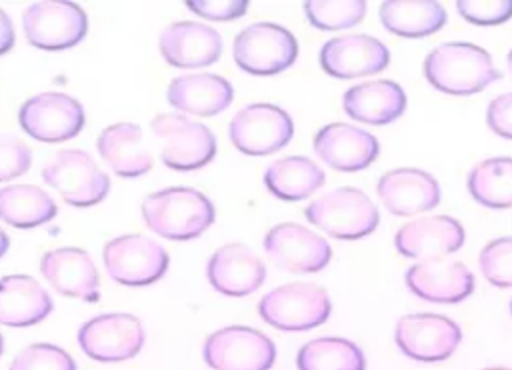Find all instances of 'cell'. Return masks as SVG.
Segmentation results:
<instances>
[{
    "instance_id": "obj_12",
    "label": "cell",
    "mask_w": 512,
    "mask_h": 370,
    "mask_svg": "<svg viewBox=\"0 0 512 370\" xmlns=\"http://www.w3.org/2000/svg\"><path fill=\"white\" fill-rule=\"evenodd\" d=\"M86 122L82 104L64 92H40L18 108L20 128L38 142H64L74 138Z\"/></svg>"
},
{
    "instance_id": "obj_6",
    "label": "cell",
    "mask_w": 512,
    "mask_h": 370,
    "mask_svg": "<svg viewBox=\"0 0 512 370\" xmlns=\"http://www.w3.org/2000/svg\"><path fill=\"white\" fill-rule=\"evenodd\" d=\"M42 180L62 200L76 208L100 204L110 192V178L94 158L80 148H64L50 156L42 168Z\"/></svg>"
},
{
    "instance_id": "obj_28",
    "label": "cell",
    "mask_w": 512,
    "mask_h": 370,
    "mask_svg": "<svg viewBox=\"0 0 512 370\" xmlns=\"http://www.w3.org/2000/svg\"><path fill=\"white\" fill-rule=\"evenodd\" d=\"M262 180L272 196L296 202L312 196L324 184L326 174L308 156H284L268 164Z\"/></svg>"
},
{
    "instance_id": "obj_4",
    "label": "cell",
    "mask_w": 512,
    "mask_h": 370,
    "mask_svg": "<svg viewBox=\"0 0 512 370\" xmlns=\"http://www.w3.org/2000/svg\"><path fill=\"white\" fill-rule=\"evenodd\" d=\"M328 292L312 282H290L266 292L258 302L260 318L282 332H302L328 320Z\"/></svg>"
},
{
    "instance_id": "obj_24",
    "label": "cell",
    "mask_w": 512,
    "mask_h": 370,
    "mask_svg": "<svg viewBox=\"0 0 512 370\" xmlns=\"http://www.w3.org/2000/svg\"><path fill=\"white\" fill-rule=\"evenodd\" d=\"M166 100L180 114L214 116L232 104L234 86L212 72L182 74L168 84Z\"/></svg>"
},
{
    "instance_id": "obj_5",
    "label": "cell",
    "mask_w": 512,
    "mask_h": 370,
    "mask_svg": "<svg viewBox=\"0 0 512 370\" xmlns=\"http://www.w3.org/2000/svg\"><path fill=\"white\" fill-rule=\"evenodd\" d=\"M152 132L162 142L160 160L164 166L190 172L210 164L216 156V136L206 124L190 120L180 112L156 114L150 122Z\"/></svg>"
},
{
    "instance_id": "obj_40",
    "label": "cell",
    "mask_w": 512,
    "mask_h": 370,
    "mask_svg": "<svg viewBox=\"0 0 512 370\" xmlns=\"http://www.w3.org/2000/svg\"><path fill=\"white\" fill-rule=\"evenodd\" d=\"M14 40H16V34H14L12 20H10V16L0 8V56L6 54L8 50H12Z\"/></svg>"
},
{
    "instance_id": "obj_23",
    "label": "cell",
    "mask_w": 512,
    "mask_h": 370,
    "mask_svg": "<svg viewBox=\"0 0 512 370\" xmlns=\"http://www.w3.org/2000/svg\"><path fill=\"white\" fill-rule=\"evenodd\" d=\"M376 192L384 208L396 216L432 210L440 202L436 178L420 168H394L378 178Z\"/></svg>"
},
{
    "instance_id": "obj_14",
    "label": "cell",
    "mask_w": 512,
    "mask_h": 370,
    "mask_svg": "<svg viewBox=\"0 0 512 370\" xmlns=\"http://www.w3.org/2000/svg\"><path fill=\"white\" fill-rule=\"evenodd\" d=\"M394 340L402 354L418 362H440L462 342L460 326L442 314H406L398 318Z\"/></svg>"
},
{
    "instance_id": "obj_10",
    "label": "cell",
    "mask_w": 512,
    "mask_h": 370,
    "mask_svg": "<svg viewBox=\"0 0 512 370\" xmlns=\"http://www.w3.org/2000/svg\"><path fill=\"white\" fill-rule=\"evenodd\" d=\"M294 136L292 116L270 102H254L240 108L230 124L232 146L246 156H268L284 148Z\"/></svg>"
},
{
    "instance_id": "obj_31",
    "label": "cell",
    "mask_w": 512,
    "mask_h": 370,
    "mask_svg": "<svg viewBox=\"0 0 512 370\" xmlns=\"http://www.w3.org/2000/svg\"><path fill=\"white\" fill-rule=\"evenodd\" d=\"M298 370H366V358L358 344L340 336L308 340L296 354Z\"/></svg>"
},
{
    "instance_id": "obj_1",
    "label": "cell",
    "mask_w": 512,
    "mask_h": 370,
    "mask_svg": "<svg viewBox=\"0 0 512 370\" xmlns=\"http://www.w3.org/2000/svg\"><path fill=\"white\" fill-rule=\"evenodd\" d=\"M144 224L168 240H192L206 232L216 220L212 200L190 186H170L142 200Z\"/></svg>"
},
{
    "instance_id": "obj_36",
    "label": "cell",
    "mask_w": 512,
    "mask_h": 370,
    "mask_svg": "<svg viewBox=\"0 0 512 370\" xmlns=\"http://www.w3.org/2000/svg\"><path fill=\"white\" fill-rule=\"evenodd\" d=\"M458 14L476 26H496L512 18V0H458Z\"/></svg>"
},
{
    "instance_id": "obj_13",
    "label": "cell",
    "mask_w": 512,
    "mask_h": 370,
    "mask_svg": "<svg viewBox=\"0 0 512 370\" xmlns=\"http://www.w3.org/2000/svg\"><path fill=\"white\" fill-rule=\"evenodd\" d=\"M142 322L126 312L98 314L78 328L82 352L98 362H122L134 358L144 346Z\"/></svg>"
},
{
    "instance_id": "obj_39",
    "label": "cell",
    "mask_w": 512,
    "mask_h": 370,
    "mask_svg": "<svg viewBox=\"0 0 512 370\" xmlns=\"http://www.w3.org/2000/svg\"><path fill=\"white\" fill-rule=\"evenodd\" d=\"M486 124L494 134L512 140V92H504L488 102Z\"/></svg>"
},
{
    "instance_id": "obj_27",
    "label": "cell",
    "mask_w": 512,
    "mask_h": 370,
    "mask_svg": "<svg viewBox=\"0 0 512 370\" xmlns=\"http://www.w3.org/2000/svg\"><path fill=\"white\" fill-rule=\"evenodd\" d=\"M52 312V298L28 274L0 278V324L22 328L42 322Z\"/></svg>"
},
{
    "instance_id": "obj_29",
    "label": "cell",
    "mask_w": 512,
    "mask_h": 370,
    "mask_svg": "<svg viewBox=\"0 0 512 370\" xmlns=\"http://www.w3.org/2000/svg\"><path fill=\"white\" fill-rule=\"evenodd\" d=\"M384 28L402 38H422L438 32L448 14L432 0H384L378 10Z\"/></svg>"
},
{
    "instance_id": "obj_45",
    "label": "cell",
    "mask_w": 512,
    "mask_h": 370,
    "mask_svg": "<svg viewBox=\"0 0 512 370\" xmlns=\"http://www.w3.org/2000/svg\"><path fill=\"white\" fill-rule=\"evenodd\" d=\"M510 312H512V300H510Z\"/></svg>"
},
{
    "instance_id": "obj_22",
    "label": "cell",
    "mask_w": 512,
    "mask_h": 370,
    "mask_svg": "<svg viewBox=\"0 0 512 370\" xmlns=\"http://www.w3.org/2000/svg\"><path fill=\"white\" fill-rule=\"evenodd\" d=\"M162 58L176 68L214 64L222 54V36L216 28L192 20L168 24L158 38Z\"/></svg>"
},
{
    "instance_id": "obj_15",
    "label": "cell",
    "mask_w": 512,
    "mask_h": 370,
    "mask_svg": "<svg viewBox=\"0 0 512 370\" xmlns=\"http://www.w3.org/2000/svg\"><path fill=\"white\" fill-rule=\"evenodd\" d=\"M262 244L268 258L286 272H318L326 268L332 258L328 240L296 222H280L272 226Z\"/></svg>"
},
{
    "instance_id": "obj_37",
    "label": "cell",
    "mask_w": 512,
    "mask_h": 370,
    "mask_svg": "<svg viewBox=\"0 0 512 370\" xmlns=\"http://www.w3.org/2000/svg\"><path fill=\"white\" fill-rule=\"evenodd\" d=\"M32 164V152L24 140L8 134H0V182L12 180L28 172Z\"/></svg>"
},
{
    "instance_id": "obj_35",
    "label": "cell",
    "mask_w": 512,
    "mask_h": 370,
    "mask_svg": "<svg viewBox=\"0 0 512 370\" xmlns=\"http://www.w3.org/2000/svg\"><path fill=\"white\" fill-rule=\"evenodd\" d=\"M482 276L498 288L512 286V236L490 240L478 256Z\"/></svg>"
},
{
    "instance_id": "obj_20",
    "label": "cell",
    "mask_w": 512,
    "mask_h": 370,
    "mask_svg": "<svg viewBox=\"0 0 512 370\" xmlns=\"http://www.w3.org/2000/svg\"><path fill=\"white\" fill-rule=\"evenodd\" d=\"M206 278L224 296H248L266 280L262 258L246 244H224L208 258Z\"/></svg>"
},
{
    "instance_id": "obj_41",
    "label": "cell",
    "mask_w": 512,
    "mask_h": 370,
    "mask_svg": "<svg viewBox=\"0 0 512 370\" xmlns=\"http://www.w3.org/2000/svg\"><path fill=\"white\" fill-rule=\"evenodd\" d=\"M8 248H10V238H8V234L0 228V258L8 252Z\"/></svg>"
},
{
    "instance_id": "obj_17",
    "label": "cell",
    "mask_w": 512,
    "mask_h": 370,
    "mask_svg": "<svg viewBox=\"0 0 512 370\" xmlns=\"http://www.w3.org/2000/svg\"><path fill=\"white\" fill-rule=\"evenodd\" d=\"M464 242V226L448 214L410 220L404 226H400L394 234L396 250L402 256L414 258L418 262L430 258H446V254L460 250Z\"/></svg>"
},
{
    "instance_id": "obj_21",
    "label": "cell",
    "mask_w": 512,
    "mask_h": 370,
    "mask_svg": "<svg viewBox=\"0 0 512 370\" xmlns=\"http://www.w3.org/2000/svg\"><path fill=\"white\" fill-rule=\"evenodd\" d=\"M40 274L62 296L84 302L100 300V278L90 254L76 246L48 250L40 258Z\"/></svg>"
},
{
    "instance_id": "obj_38",
    "label": "cell",
    "mask_w": 512,
    "mask_h": 370,
    "mask_svg": "<svg viewBox=\"0 0 512 370\" xmlns=\"http://www.w3.org/2000/svg\"><path fill=\"white\" fill-rule=\"evenodd\" d=\"M186 8L200 18L226 22L242 18L248 10L246 0H188Z\"/></svg>"
},
{
    "instance_id": "obj_44",
    "label": "cell",
    "mask_w": 512,
    "mask_h": 370,
    "mask_svg": "<svg viewBox=\"0 0 512 370\" xmlns=\"http://www.w3.org/2000/svg\"><path fill=\"white\" fill-rule=\"evenodd\" d=\"M2 352H4V338H2V334H0V356H2Z\"/></svg>"
},
{
    "instance_id": "obj_7",
    "label": "cell",
    "mask_w": 512,
    "mask_h": 370,
    "mask_svg": "<svg viewBox=\"0 0 512 370\" xmlns=\"http://www.w3.org/2000/svg\"><path fill=\"white\" fill-rule=\"evenodd\" d=\"M232 56L240 70L252 76H272L296 62L298 40L280 24L254 22L236 34Z\"/></svg>"
},
{
    "instance_id": "obj_8",
    "label": "cell",
    "mask_w": 512,
    "mask_h": 370,
    "mask_svg": "<svg viewBox=\"0 0 512 370\" xmlns=\"http://www.w3.org/2000/svg\"><path fill=\"white\" fill-rule=\"evenodd\" d=\"M108 276L122 286H150L170 266L168 252L144 234H122L110 238L102 248Z\"/></svg>"
},
{
    "instance_id": "obj_43",
    "label": "cell",
    "mask_w": 512,
    "mask_h": 370,
    "mask_svg": "<svg viewBox=\"0 0 512 370\" xmlns=\"http://www.w3.org/2000/svg\"><path fill=\"white\" fill-rule=\"evenodd\" d=\"M484 370H512V368H506V366H490V368H484Z\"/></svg>"
},
{
    "instance_id": "obj_2",
    "label": "cell",
    "mask_w": 512,
    "mask_h": 370,
    "mask_svg": "<svg viewBox=\"0 0 512 370\" xmlns=\"http://www.w3.org/2000/svg\"><path fill=\"white\" fill-rule=\"evenodd\" d=\"M424 78L450 96H470L500 78L490 54L472 42H444L422 64Z\"/></svg>"
},
{
    "instance_id": "obj_42",
    "label": "cell",
    "mask_w": 512,
    "mask_h": 370,
    "mask_svg": "<svg viewBox=\"0 0 512 370\" xmlns=\"http://www.w3.org/2000/svg\"><path fill=\"white\" fill-rule=\"evenodd\" d=\"M506 62H508V72H510V76H512V48H510V52H508Z\"/></svg>"
},
{
    "instance_id": "obj_19",
    "label": "cell",
    "mask_w": 512,
    "mask_h": 370,
    "mask_svg": "<svg viewBox=\"0 0 512 370\" xmlns=\"http://www.w3.org/2000/svg\"><path fill=\"white\" fill-rule=\"evenodd\" d=\"M404 280L414 296L436 304H456L474 292L468 266L448 258L420 260L408 268Z\"/></svg>"
},
{
    "instance_id": "obj_34",
    "label": "cell",
    "mask_w": 512,
    "mask_h": 370,
    "mask_svg": "<svg viewBox=\"0 0 512 370\" xmlns=\"http://www.w3.org/2000/svg\"><path fill=\"white\" fill-rule=\"evenodd\" d=\"M8 370H76V362L56 344L34 342L12 358Z\"/></svg>"
},
{
    "instance_id": "obj_18",
    "label": "cell",
    "mask_w": 512,
    "mask_h": 370,
    "mask_svg": "<svg viewBox=\"0 0 512 370\" xmlns=\"http://www.w3.org/2000/svg\"><path fill=\"white\" fill-rule=\"evenodd\" d=\"M316 156L340 172H358L368 168L380 152L374 134L354 124L330 122L322 126L312 140Z\"/></svg>"
},
{
    "instance_id": "obj_30",
    "label": "cell",
    "mask_w": 512,
    "mask_h": 370,
    "mask_svg": "<svg viewBox=\"0 0 512 370\" xmlns=\"http://www.w3.org/2000/svg\"><path fill=\"white\" fill-rule=\"evenodd\" d=\"M58 214L54 198L34 184H12L0 188V220L14 228H36Z\"/></svg>"
},
{
    "instance_id": "obj_3",
    "label": "cell",
    "mask_w": 512,
    "mask_h": 370,
    "mask_svg": "<svg viewBox=\"0 0 512 370\" xmlns=\"http://www.w3.org/2000/svg\"><path fill=\"white\" fill-rule=\"evenodd\" d=\"M310 224L338 240H358L372 234L380 212L366 192L352 186L334 188L304 208Z\"/></svg>"
},
{
    "instance_id": "obj_16",
    "label": "cell",
    "mask_w": 512,
    "mask_h": 370,
    "mask_svg": "<svg viewBox=\"0 0 512 370\" xmlns=\"http://www.w3.org/2000/svg\"><path fill=\"white\" fill-rule=\"evenodd\" d=\"M318 60L328 76L348 80L382 72L390 64V52L374 36L344 34L326 40Z\"/></svg>"
},
{
    "instance_id": "obj_25",
    "label": "cell",
    "mask_w": 512,
    "mask_h": 370,
    "mask_svg": "<svg viewBox=\"0 0 512 370\" xmlns=\"http://www.w3.org/2000/svg\"><path fill=\"white\" fill-rule=\"evenodd\" d=\"M342 108L356 122L384 126L400 118L406 110V92L394 80H368L344 92Z\"/></svg>"
},
{
    "instance_id": "obj_11",
    "label": "cell",
    "mask_w": 512,
    "mask_h": 370,
    "mask_svg": "<svg viewBox=\"0 0 512 370\" xmlns=\"http://www.w3.org/2000/svg\"><path fill=\"white\" fill-rule=\"evenodd\" d=\"M204 362L212 370H270L276 360L274 342L250 326H224L202 346Z\"/></svg>"
},
{
    "instance_id": "obj_32",
    "label": "cell",
    "mask_w": 512,
    "mask_h": 370,
    "mask_svg": "<svg viewBox=\"0 0 512 370\" xmlns=\"http://www.w3.org/2000/svg\"><path fill=\"white\" fill-rule=\"evenodd\" d=\"M470 196L494 210L512 206V158L494 156L478 162L468 174Z\"/></svg>"
},
{
    "instance_id": "obj_26",
    "label": "cell",
    "mask_w": 512,
    "mask_h": 370,
    "mask_svg": "<svg viewBox=\"0 0 512 370\" xmlns=\"http://www.w3.org/2000/svg\"><path fill=\"white\" fill-rule=\"evenodd\" d=\"M96 148L110 170L122 178L144 176L154 164L144 146L142 128L132 122L106 126L96 138Z\"/></svg>"
},
{
    "instance_id": "obj_33",
    "label": "cell",
    "mask_w": 512,
    "mask_h": 370,
    "mask_svg": "<svg viewBox=\"0 0 512 370\" xmlns=\"http://www.w3.org/2000/svg\"><path fill=\"white\" fill-rule=\"evenodd\" d=\"M304 14L318 30H344L356 26L366 14L364 0H306Z\"/></svg>"
},
{
    "instance_id": "obj_9",
    "label": "cell",
    "mask_w": 512,
    "mask_h": 370,
    "mask_svg": "<svg viewBox=\"0 0 512 370\" xmlns=\"http://www.w3.org/2000/svg\"><path fill=\"white\" fill-rule=\"evenodd\" d=\"M26 40L40 50H68L88 32V14L72 0H38L22 14Z\"/></svg>"
}]
</instances>
